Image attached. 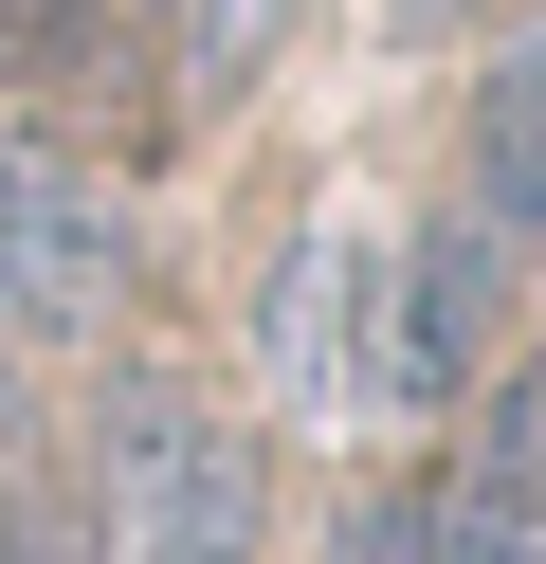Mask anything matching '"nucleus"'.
<instances>
[{"instance_id":"obj_1","label":"nucleus","mask_w":546,"mask_h":564,"mask_svg":"<svg viewBox=\"0 0 546 564\" xmlns=\"http://www.w3.org/2000/svg\"><path fill=\"white\" fill-rule=\"evenodd\" d=\"M109 292H128V219H109V183L55 147V128H0V328L73 346V328H109Z\"/></svg>"},{"instance_id":"obj_2","label":"nucleus","mask_w":546,"mask_h":564,"mask_svg":"<svg viewBox=\"0 0 546 564\" xmlns=\"http://www.w3.org/2000/svg\"><path fill=\"white\" fill-rule=\"evenodd\" d=\"M274 346H291L310 401H383V419H400V256H383V237H310Z\"/></svg>"},{"instance_id":"obj_3","label":"nucleus","mask_w":546,"mask_h":564,"mask_svg":"<svg viewBox=\"0 0 546 564\" xmlns=\"http://www.w3.org/2000/svg\"><path fill=\"white\" fill-rule=\"evenodd\" d=\"M109 474H128V546H146V564H237V546H255V474H237V437H201L182 401H128Z\"/></svg>"},{"instance_id":"obj_4","label":"nucleus","mask_w":546,"mask_h":564,"mask_svg":"<svg viewBox=\"0 0 546 564\" xmlns=\"http://www.w3.org/2000/svg\"><path fill=\"white\" fill-rule=\"evenodd\" d=\"M419 564H546V365H510L456 491H419Z\"/></svg>"},{"instance_id":"obj_5","label":"nucleus","mask_w":546,"mask_h":564,"mask_svg":"<svg viewBox=\"0 0 546 564\" xmlns=\"http://www.w3.org/2000/svg\"><path fill=\"white\" fill-rule=\"evenodd\" d=\"M473 219H492L510 256L546 237V37H510L492 91H473Z\"/></svg>"},{"instance_id":"obj_6","label":"nucleus","mask_w":546,"mask_h":564,"mask_svg":"<svg viewBox=\"0 0 546 564\" xmlns=\"http://www.w3.org/2000/svg\"><path fill=\"white\" fill-rule=\"evenodd\" d=\"M0 74H92V0H0Z\"/></svg>"},{"instance_id":"obj_7","label":"nucleus","mask_w":546,"mask_h":564,"mask_svg":"<svg viewBox=\"0 0 546 564\" xmlns=\"http://www.w3.org/2000/svg\"><path fill=\"white\" fill-rule=\"evenodd\" d=\"M328 564H419V510H364V528H346Z\"/></svg>"},{"instance_id":"obj_8","label":"nucleus","mask_w":546,"mask_h":564,"mask_svg":"<svg viewBox=\"0 0 546 564\" xmlns=\"http://www.w3.org/2000/svg\"><path fill=\"white\" fill-rule=\"evenodd\" d=\"M0 564H55V546H36V491H19V474H0Z\"/></svg>"}]
</instances>
